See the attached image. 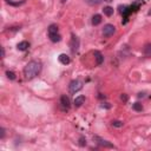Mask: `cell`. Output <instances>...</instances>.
I'll use <instances>...</instances> for the list:
<instances>
[{"mask_svg":"<svg viewBox=\"0 0 151 151\" xmlns=\"http://www.w3.org/2000/svg\"><path fill=\"white\" fill-rule=\"evenodd\" d=\"M40 71H42V63L38 60H32L24 67V76L26 79H33L40 73Z\"/></svg>","mask_w":151,"mask_h":151,"instance_id":"cell-1","label":"cell"},{"mask_svg":"<svg viewBox=\"0 0 151 151\" xmlns=\"http://www.w3.org/2000/svg\"><path fill=\"white\" fill-rule=\"evenodd\" d=\"M47 32H48V38H50V40H51L52 43H58V42H60L62 37H60V34H59V30H58V26H57V25H54V24L50 25Z\"/></svg>","mask_w":151,"mask_h":151,"instance_id":"cell-2","label":"cell"},{"mask_svg":"<svg viewBox=\"0 0 151 151\" xmlns=\"http://www.w3.org/2000/svg\"><path fill=\"white\" fill-rule=\"evenodd\" d=\"M83 89V83L80 80H72L69 85V91L71 93H76Z\"/></svg>","mask_w":151,"mask_h":151,"instance_id":"cell-3","label":"cell"},{"mask_svg":"<svg viewBox=\"0 0 151 151\" xmlns=\"http://www.w3.org/2000/svg\"><path fill=\"white\" fill-rule=\"evenodd\" d=\"M70 46H71V51H72V53H77V52H78V48H79V38H78V37H76L74 34H73L72 38H71Z\"/></svg>","mask_w":151,"mask_h":151,"instance_id":"cell-4","label":"cell"},{"mask_svg":"<svg viewBox=\"0 0 151 151\" xmlns=\"http://www.w3.org/2000/svg\"><path fill=\"white\" fill-rule=\"evenodd\" d=\"M115 32H116V27L113 26V25H111V24H106L104 26V28H103V34L106 38L113 35V33H115Z\"/></svg>","mask_w":151,"mask_h":151,"instance_id":"cell-5","label":"cell"},{"mask_svg":"<svg viewBox=\"0 0 151 151\" xmlns=\"http://www.w3.org/2000/svg\"><path fill=\"white\" fill-rule=\"evenodd\" d=\"M94 141H97V143L100 145V146H104V148H115L113 146V144H111L110 142L103 139V138H99V137H93Z\"/></svg>","mask_w":151,"mask_h":151,"instance_id":"cell-6","label":"cell"},{"mask_svg":"<svg viewBox=\"0 0 151 151\" xmlns=\"http://www.w3.org/2000/svg\"><path fill=\"white\" fill-rule=\"evenodd\" d=\"M58 59H59V62H60L63 65H69V64L71 63L70 57H69L67 54H65V53H62V54L58 57Z\"/></svg>","mask_w":151,"mask_h":151,"instance_id":"cell-7","label":"cell"},{"mask_svg":"<svg viewBox=\"0 0 151 151\" xmlns=\"http://www.w3.org/2000/svg\"><path fill=\"white\" fill-rule=\"evenodd\" d=\"M94 59H96L97 65H102L104 63V55L99 51H94Z\"/></svg>","mask_w":151,"mask_h":151,"instance_id":"cell-8","label":"cell"},{"mask_svg":"<svg viewBox=\"0 0 151 151\" xmlns=\"http://www.w3.org/2000/svg\"><path fill=\"white\" fill-rule=\"evenodd\" d=\"M60 104H62V106H63V107L69 109V107H70V98L64 94V96H62V97H60Z\"/></svg>","mask_w":151,"mask_h":151,"instance_id":"cell-9","label":"cell"},{"mask_svg":"<svg viewBox=\"0 0 151 151\" xmlns=\"http://www.w3.org/2000/svg\"><path fill=\"white\" fill-rule=\"evenodd\" d=\"M28 47H30V43L28 42H21V43H19L17 45V48L19 51H26Z\"/></svg>","mask_w":151,"mask_h":151,"instance_id":"cell-10","label":"cell"},{"mask_svg":"<svg viewBox=\"0 0 151 151\" xmlns=\"http://www.w3.org/2000/svg\"><path fill=\"white\" fill-rule=\"evenodd\" d=\"M84 103H85V97H84V96H78V97H76V99H74V105L77 106V107L82 106Z\"/></svg>","mask_w":151,"mask_h":151,"instance_id":"cell-11","label":"cell"},{"mask_svg":"<svg viewBox=\"0 0 151 151\" xmlns=\"http://www.w3.org/2000/svg\"><path fill=\"white\" fill-rule=\"evenodd\" d=\"M100 23H102V15H100V14H94V15L92 17V25L97 26V25H99Z\"/></svg>","mask_w":151,"mask_h":151,"instance_id":"cell-12","label":"cell"},{"mask_svg":"<svg viewBox=\"0 0 151 151\" xmlns=\"http://www.w3.org/2000/svg\"><path fill=\"white\" fill-rule=\"evenodd\" d=\"M103 12H104V14H105L106 17H111V15L113 14V8L110 7V6H106V7H104Z\"/></svg>","mask_w":151,"mask_h":151,"instance_id":"cell-13","label":"cell"},{"mask_svg":"<svg viewBox=\"0 0 151 151\" xmlns=\"http://www.w3.org/2000/svg\"><path fill=\"white\" fill-rule=\"evenodd\" d=\"M7 4L11 5V6H20L23 4H25V0H21V1H12V0H7Z\"/></svg>","mask_w":151,"mask_h":151,"instance_id":"cell-14","label":"cell"},{"mask_svg":"<svg viewBox=\"0 0 151 151\" xmlns=\"http://www.w3.org/2000/svg\"><path fill=\"white\" fill-rule=\"evenodd\" d=\"M143 52H144V54H145V55H148V57H151V44L146 45V46L144 47Z\"/></svg>","mask_w":151,"mask_h":151,"instance_id":"cell-15","label":"cell"},{"mask_svg":"<svg viewBox=\"0 0 151 151\" xmlns=\"http://www.w3.org/2000/svg\"><path fill=\"white\" fill-rule=\"evenodd\" d=\"M132 109H134L135 111H142L143 110V105L141 103H135L134 106H132Z\"/></svg>","mask_w":151,"mask_h":151,"instance_id":"cell-16","label":"cell"},{"mask_svg":"<svg viewBox=\"0 0 151 151\" xmlns=\"http://www.w3.org/2000/svg\"><path fill=\"white\" fill-rule=\"evenodd\" d=\"M6 76H7V78L11 79V80H14V79H15V73L12 72V71H7V72H6Z\"/></svg>","mask_w":151,"mask_h":151,"instance_id":"cell-17","label":"cell"},{"mask_svg":"<svg viewBox=\"0 0 151 151\" xmlns=\"http://www.w3.org/2000/svg\"><path fill=\"white\" fill-rule=\"evenodd\" d=\"M112 126H115V127H122V126H123V122H121V121H115V122H112Z\"/></svg>","mask_w":151,"mask_h":151,"instance_id":"cell-18","label":"cell"},{"mask_svg":"<svg viewBox=\"0 0 151 151\" xmlns=\"http://www.w3.org/2000/svg\"><path fill=\"white\" fill-rule=\"evenodd\" d=\"M86 3H89L90 5H98L100 3V0H85Z\"/></svg>","mask_w":151,"mask_h":151,"instance_id":"cell-19","label":"cell"},{"mask_svg":"<svg viewBox=\"0 0 151 151\" xmlns=\"http://www.w3.org/2000/svg\"><path fill=\"white\" fill-rule=\"evenodd\" d=\"M79 145H80V146H85V145H86V139H85L84 137H80V138H79Z\"/></svg>","mask_w":151,"mask_h":151,"instance_id":"cell-20","label":"cell"},{"mask_svg":"<svg viewBox=\"0 0 151 151\" xmlns=\"http://www.w3.org/2000/svg\"><path fill=\"white\" fill-rule=\"evenodd\" d=\"M4 137H5V129L0 127V138H4Z\"/></svg>","mask_w":151,"mask_h":151,"instance_id":"cell-21","label":"cell"},{"mask_svg":"<svg viewBox=\"0 0 151 151\" xmlns=\"http://www.w3.org/2000/svg\"><path fill=\"white\" fill-rule=\"evenodd\" d=\"M121 99H122L123 102H127V96H126V94H122V96H121Z\"/></svg>","mask_w":151,"mask_h":151,"instance_id":"cell-22","label":"cell"},{"mask_svg":"<svg viewBox=\"0 0 151 151\" xmlns=\"http://www.w3.org/2000/svg\"><path fill=\"white\" fill-rule=\"evenodd\" d=\"M1 55L5 57V50H4V47H1Z\"/></svg>","mask_w":151,"mask_h":151,"instance_id":"cell-23","label":"cell"},{"mask_svg":"<svg viewBox=\"0 0 151 151\" xmlns=\"http://www.w3.org/2000/svg\"><path fill=\"white\" fill-rule=\"evenodd\" d=\"M138 97H139V98H142V97H144V93H139V94H138Z\"/></svg>","mask_w":151,"mask_h":151,"instance_id":"cell-24","label":"cell"},{"mask_svg":"<svg viewBox=\"0 0 151 151\" xmlns=\"http://www.w3.org/2000/svg\"><path fill=\"white\" fill-rule=\"evenodd\" d=\"M104 1H106V3H111L112 0H104Z\"/></svg>","mask_w":151,"mask_h":151,"instance_id":"cell-25","label":"cell"},{"mask_svg":"<svg viewBox=\"0 0 151 151\" xmlns=\"http://www.w3.org/2000/svg\"><path fill=\"white\" fill-rule=\"evenodd\" d=\"M148 14H149V15H151V10H150V11L148 12Z\"/></svg>","mask_w":151,"mask_h":151,"instance_id":"cell-26","label":"cell"},{"mask_svg":"<svg viewBox=\"0 0 151 151\" xmlns=\"http://www.w3.org/2000/svg\"><path fill=\"white\" fill-rule=\"evenodd\" d=\"M62 3H66V0H62Z\"/></svg>","mask_w":151,"mask_h":151,"instance_id":"cell-27","label":"cell"}]
</instances>
